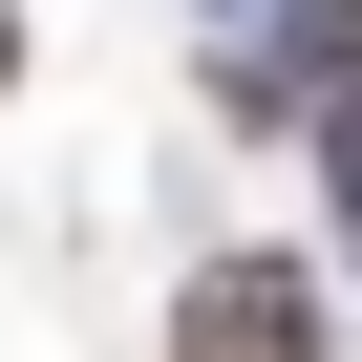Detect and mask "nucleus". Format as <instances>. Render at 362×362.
I'll use <instances>...</instances> for the list:
<instances>
[{
	"label": "nucleus",
	"instance_id": "f257e3e1",
	"mask_svg": "<svg viewBox=\"0 0 362 362\" xmlns=\"http://www.w3.org/2000/svg\"><path fill=\"white\" fill-rule=\"evenodd\" d=\"M170 362H320V256H214L170 298Z\"/></svg>",
	"mask_w": 362,
	"mask_h": 362
},
{
	"label": "nucleus",
	"instance_id": "f03ea898",
	"mask_svg": "<svg viewBox=\"0 0 362 362\" xmlns=\"http://www.w3.org/2000/svg\"><path fill=\"white\" fill-rule=\"evenodd\" d=\"M277 86H320V107H362V0H277Z\"/></svg>",
	"mask_w": 362,
	"mask_h": 362
},
{
	"label": "nucleus",
	"instance_id": "7ed1b4c3",
	"mask_svg": "<svg viewBox=\"0 0 362 362\" xmlns=\"http://www.w3.org/2000/svg\"><path fill=\"white\" fill-rule=\"evenodd\" d=\"M341 192H362V107H341Z\"/></svg>",
	"mask_w": 362,
	"mask_h": 362
},
{
	"label": "nucleus",
	"instance_id": "20e7f679",
	"mask_svg": "<svg viewBox=\"0 0 362 362\" xmlns=\"http://www.w3.org/2000/svg\"><path fill=\"white\" fill-rule=\"evenodd\" d=\"M0 86H22V22H0Z\"/></svg>",
	"mask_w": 362,
	"mask_h": 362
}]
</instances>
